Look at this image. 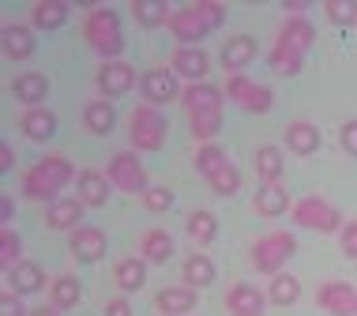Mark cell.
<instances>
[{"label":"cell","mask_w":357,"mask_h":316,"mask_svg":"<svg viewBox=\"0 0 357 316\" xmlns=\"http://www.w3.org/2000/svg\"><path fill=\"white\" fill-rule=\"evenodd\" d=\"M181 98H185V110L192 117V136L199 143H211L222 128V98L226 94L218 87H211V83H192Z\"/></svg>","instance_id":"cell-3"},{"label":"cell","mask_w":357,"mask_h":316,"mask_svg":"<svg viewBox=\"0 0 357 316\" xmlns=\"http://www.w3.org/2000/svg\"><path fill=\"white\" fill-rule=\"evenodd\" d=\"M215 260L204 253H196V256H188L185 260V286H192V290H199V286H211L215 283Z\"/></svg>","instance_id":"cell-33"},{"label":"cell","mask_w":357,"mask_h":316,"mask_svg":"<svg viewBox=\"0 0 357 316\" xmlns=\"http://www.w3.org/2000/svg\"><path fill=\"white\" fill-rule=\"evenodd\" d=\"M79 298H83V286H79V279L75 275H61V279H53V286H50V305L53 309H72V305H79Z\"/></svg>","instance_id":"cell-30"},{"label":"cell","mask_w":357,"mask_h":316,"mask_svg":"<svg viewBox=\"0 0 357 316\" xmlns=\"http://www.w3.org/2000/svg\"><path fill=\"white\" fill-rule=\"evenodd\" d=\"M75 188H79L83 207H102L105 200H109V177L98 174V170H83V174L75 177Z\"/></svg>","instance_id":"cell-23"},{"label":"cell","mask_w":357,"mask_h":316,"mask_svg":"<svg viewBox=\"0 0 357 316\" xmlns=\"http://www.w3.org/2000/svg\"><path fill=\"white\" fill-rule=\"evenodd\" d=\"M15 264H23V241L12 226H0V267L12 271Z\"/></svg>","instance_id":"cell-37"},{"label":"cell","mask_w":357,"mask_h":316,"mask_svg":"<svg viewBox=\"0 0 357 316\" xmlns=\"http://www.w3.org/2000/svg\"><path fill=\"white\" fill-rule=\"evenodd\" d=\"M166 132H169V121L162 117V110H154V105H136V113H132L128 121V140L136 151H158L162 143H166Z\"/></svg>","instance_id":"cell-7"},{"label":"cell","mask_w":357,"mask_h":316,"mask_svg":"<svg viewBox=\"0 0 357 316\" xmlns=\"http://www.w3.org/2000/svg\"><path fill=\"white\" fill-rule=\"evenodd\" d=\"M12 223V196H0V226Z\"/></svg>","instance_id":"cell-46"},{"label":"cell","mask_w":357,"mask_h":316,"mask_svg":"<svg viewBox=\"0 0 357 316\" xmlns=\"http://www.w3.org/2000/svg\"><path fill=\"white\" fill-rule=\"evenodd\" d=\"M256 211L264 218H278V215H286L289 211V193L282 185H259V193H256Z\"/></svg>","instance_id":"cell-27"},{"label":"cell","mask_w":357,"mask_h":316,"mask_svg":"<svg viewBox=\"0 0 357 316\" xmlns=\"http://www.w3.org/2000/svg\"><path fill=\"white\" fill-rule=\"evenodd\" d=\"M286 147L294 151V155H312V151H320V128H316L312 121H294L286 128Z\"/></svg>","instance_id":"cell-25"},{"label":"cell","mask_w":357,"mask_h":316,"mask_svg":"<svg viewBox=\"0 0 357 316\" xmlns=\"http://www.w3.org/2000/svg\"><path fill=\"white\" fill-rule=\"evenodd\" d=\"M339 140H342V151H350V155L357 158V121H346V124H342Z\"/></svg>","instance_id":"cell-43"},{"label":"cell","mask_w":357,"mask_h":316,"mask_svg":"<svg viewBox=\"0 0 357 316\" xmlns=\"http://www.w3.org/2000/svg\"><path fill=\"white\" fill-rule=\"evenodd\" d=\"M222 94H226V98L234 102L237 110H245V113H267V110L275 105L271 87H264V83L248 80V75H229L226 87H222Z\"/></svg>","instance_id":"cell-9"},{"label":"cell","mask_w":357,"mask_h":316,"mask_svg":"<svg viewBox=\"0 0 357 316\" xmlns=\"http://www.w3.org/2000/svg\"><path fill=\"white\" fill-rule=\"evenodd\" d=\"M143 207L154 211V215L169 211V207H173V188H166V185H151L147 193H143Z\"/></svg>","instance_id":"cell-40"},{"label":"cell","mask_w":357,"mask_h":316,"mask_svg":"<svg viewBox=\"0 0 357 316\" xmlns=\"http://www.w3.org/2000/svg\"><path fill=\"white\" fill-rule=\"evenodd\" d=\"M105 316H132V305L124 298H113L109 305H105Z\"/></svg>","instance_id":"cell-44"},{"label":"cell","mask_w":357,"mask_h":316,"mask_svg":"<svg viewBox=\"0 0 357 316\" xmlns=\"http://www.w3.org/2000/svg\"><path fill=\"white\" fill-rule=\"evenodd\" d=\"M0 316H31L23 309V298H19L15 290H8V286L0 290Z\"/></svg>","instance_id":"cell-41"},{"label":"cell","mask_w":357,"mask_h":316,"mask_svg":"<svg viewBox=\"0 0 357 316\" xmlns=\"http://www.w3.org/2000/svg\"><path fill=\"white\" fill-rule=\"evenodd\" d=\"M83 124L86 132H94V136H109L113 124H117V110H113L109 98H94L83 105Z\"/></svg>","instance_id":"cell-21"},{"label":"cell","mask_w":357,"mask_h":316,"mask_svg":"<svg viewBox=\"0 0 357 316\" xmlns=\"http://www.w3.org/2000/svg\"><path fill=\"white\" fill-rule=\"evenodd\" d=\"M139 253H143L147 264H166L173 256V237L166 234V230H147L143 241H139Z\"/></svg>","instance_id":"cell-29"},{"label":"cell","mask_w":357,"mask_h":316,"mask_svg":"<svg viewBox=\"0 0 357 316\" xmlns=\"http://www.w3.org/2000/svg\"><path fill=\"white\" fill-rule=\"evenodd\" d=\"M64 19H68V4H64V0H38L34 4V27L38 31H56V27H64Z\"/></svg>","instance_id":"cell-34"},{"label":"cell","mask_w":357,"mask_h":316,"mask_svg":"<svg viewBox=\"0 0 357 316\" xmlns=\"http://www.w3.org/2000/svg\"><path fill=\"white\" fill-rule=\"evenodd\" d=\"M79 218H83V200L79 196L53 200L50 211H45V226L50 230H79Z\"/></svg>","instance_id":"cell-19"},{"label":"cell","mask_w":357,"mask_h":316,"mask_svg":"<svg viewBox=\"0 0 357 316\" xmlns=\"http://www.w3.org/2000/svg\"><path fill=\"white\" fill-rule=\"evenodd\" d=\"M256 177H259V185H278L282 181V151L259 147L256 151Z\"/></svg>","instance_id":"cell-31"},{"label":"cell","mask_w":357,"mask_h":316,"mask_svg":"<svg viewBox=\"0 0 357 316\" xmlns=\"http://www.w3.org/2000/svg\"><path fill=\"white\" fill-rule=\"evenodd\" d=\"M83 38H86V45H91L98 57H105V61H121L124 31H121V15L113 12V8L94 4L91 12H86V19H83Z\"/></svg>","instance_id":"cell-4"},{"label":"cell","mask_w":357,"mask_h":316,"mask_svg":"<svg viewBox=\"0 0 357 316\" xmlns=\"http://www.w3.org/2000/svg\"><path fill=\"white\" fill-rule=\"evenodd\" d=\"M139 87H143V102L147 105H169L177 94H185L177 87V72H169V68H151V72H143V80H139Z\"/></svg>","instance_id":"cell-11"},{"label":"cell","mask_w":357,"mask_h":316,"mask_svg":"<svg viewBox=\"0 0 357 316\" xmlns=\"http://www.w3.org/2000/svg\"><path fill=\"white\" fill-rule=\"evenodd\" d=\"M294 253H297V237L289 230H271V234H264L252 245V267L267 275H278Z\"/></svg>","instance_id":"cell-6"},{"label":"cell","mask_w":357,"mask_h":316,"mask_svg":"<svg viewBox=\"0 0 357 316\" xmlns=\"http://www.w3.org/2000/svg\"><path fill=\"white\" fill-rule=\"evenodd\" d=\"M267 301L271 305H297L301 301V283H297V275L278 271L271 279V290H267Z\"/></svg>","instance_id":"cell-35"},{"label":"cell","mask_w":357,"mask_h":316,"mask_svg":"<svg viewBox=\"0 0 357 316\" xmlns=\"http://www.w3.org/2000/svg\"><path fill=\"white\" fill-rule=\"evenodd\" d=\"M19 128H23L26 140L34 143H45L56 132V113L45 110V105H34V110H23V117H19Z\"/></svg>","instance_id":"cell-18"},{"label":"cell","mask_w":357,"mask_h":316,"mask_svg":"<svg viewBox=\"0 0 357 316\" xmlns=\"http://www.w3.org/2000/svg\"><path fill=\"white\" fill-rule=\"evenodd\" d=\"M316 305L331 316H357V286L339 283V279L324 283L320 290H316Z\"/></svg>","instance_id":"cell-12"},{"label":"cell","mask_w":357,"mask_h":316,"mask_svg":"<svg viewBox=\"0 0 357 316\" xmlns=\"http://www.w3.org/2000/svg\"><path fill=\"white\" fill-rule=\"evenodd\" d=\"M31 316H61V309H53V305H38V309H31Z\"/></svg>","instance_id":"cell-47"},{"label":"cell","mask_w":357,"mask_h":316,"mask_svg":"<svg viewBox=\"0 0 357 316\" xmlns=\"http://www.w3.org/2000/svg\"><path fill=\"white\" fill-rule=\"evenodd\" d=\"M105 177H109L113 188H121V193H147V170H143V162L136 151H117V155L109 158V166H105Z\"/></svg>","instance_id":"cell-10"},{"label":"cell","mask_w":357,"mask_h":316,"mask_svg":"<svg viewBox=\"0 0 357 316\" xmlns=\"http://www.w3.org/2000/svg\"><path fill=\"white\" fill-rule=\"evenodd\" d=\"M12 94L26 105V110H34V105H42L45 94H50V80H45L42 72H23V75H15Z\"/></svg>","instance_id":"cell-20"},{"label":"cell","mask_w":357,"mask_h":316,"mask_svg":"<svg viewBox=\"0 0 357 316\" xmlns=\"http://www.w3.org/2000/svg\"><path fill=\"white\" fill-rule=\"evenodd\" d=\"M75 174H72V162L64 155H45L38 166H31L23 174V196L26 200H56L61 188L68 185Z\"/></svg>","instance_id":"cell-5"},{"label":"cell","mask_w":357,"mask_h":316,"mask_svg":"<svg viewBox=\"0 0 357 316\" xmlns=\"http://www.w3.org/2000/svg\"><path fill=\"white\" fill-rule=\"evenodd\" d=\"M0 38H4V57H12V61H26L34 53V34L19 23H8Z\"/></svg>","instance_id":"cell-28"},{"label":"cell","mask_w":357,"mask_h":316,"mask_svg":"<svg viewBox=\"0 0 357 316\" xmlns=\"http://www.w3.org/2000/svg\"><path fill=\"white\" fill-rule=\"evenodd\" d=\"M294 223L297 226H305V230H316V234H335V230H342V215L335 211L331 204H327L324 196H305V200H297L294 204Z\"/></svg>","instance_id":"cell-8"},{"label":"cell","mask_w":357,"mask_h":316,"mask_svg":"<svg viewBox=\"0 0 357 316\" xmlns=\"http://www.w3.org/2000/svg\"><path fill=\"white\" fill-rule=\"evenodd\" d=\"M113 279H117V286L124 294L143 290V283H147V260H139V256H124V260H117V267H113Z\"/></svg>","instance_id":"cell-24"},{"label":"cell","mask_w":357,"mask_h":316,"mask_svg":"<svg viewBox=\"0 0 357 316\" xmlns=\"http://www.w3.org/2000/svg\"><path fill=\"white\" fill-rule=\"evenodd\" d=\"M207 185L215 188L218 196H234L237 188H241V174H237V166H234V162H226V166H218L215 174L207 177Z\"/></svg>","instance_id":"cell-38"},{"label":"cell","mask_w":357,"mask_h":316,"mask_svg":"<svg viewBox=\"0 0 357 316\" xmlns=\"http://www.w3.org/2000/svg\"><path fill=\"white\" fill-rule=\"evenodd\" d=\"M324 12L335 27H354L357 23V0H327Z\"/></svg>","instance_id":"cell-39"},{"label":"cell","mask_w":357,"mask_h":316,"mask_svg":"<svg viewBox=\"0 0 357 316\" xmlns=\"http://www.w3.org/2000/svg\"><path fill=\"white\" fill-rule=\"evenodd\" d=\"M316 42V31L305 15H289L282 27H278L271 50H267V64H271L275 75H297L305 64L308 45Z\"/></svg>","instance_id":"cell-1"},{"label":"cell","mask_w":357,"mask_h":316,"mask_svg":"<svg viewBox=\"0 0 357 316\" xmlns=\"http://www.w3.org/2000/svg\"><path fill=\"white\" fill-rule=\"evenodd\" d=\"M136 87V72H132V64L124 61H105L98 68V91L105 98H121V94H128Z\"/></svg>","instance_id":"cell-13"},{"label":"cell","mask_w":357,"mask_h":316,"mask_svg":"<svg viewBox=\"0 0 357 316\" xmlns=\"http://www.w3.org/2000/svg\"><path fill=\"white\" fill-rule=\"evenodd\" d=\"M158 309L166 316H185L196 309V290L192 286H166V290L158 294Z\"/></svg>","instance_id":"cell-26"},{"label":"cell","mask_w":357,"mask_h":316,"mask_svg":"<svg viewBox=\"0 0 357 316\" xmlns=\"http://www.w3.org/2000/svg\"><path fill=\"white\" fill-rule=\"evenodd\" d=\"M226 305H229V316H264V294L248 283H237L226 294Z\"/></svg>","instance_id":"cell-22"},{"label":"cell","mask_w":357,"mask_h":316,"mask_svg":"<svg viewBox=\"0 0 357 316\" xmlns=\"http://www.w3.org/2000/svg\"><path fill=\"white\" fill-rule=\"evenodd\" d=\"M4 286L15 290L19 298H23V294H38L45 286V271L34 260H23V264H15L12 271H4Z\"/></svg>","instance_id":"cell-17"},{"label":"cell","mask_w":357,"mask_h":316,"mask_svg":"<svg viewBox=\"0 0 357 316\" xmlns=\"http://www.w3.org/2000/svg\"><path fill=\"white\" fill-rule=\"evenodd\" d=\"M185 226H188V237H192V241H199V245H211L218 237V223H215L211 211H192Z\"/></svg>","instance_id":"cell-36"},{"label":"cell","mask_w":357,"mask_h":316,"mask_svg":"<svg viewBox=\"0 0 357 316\" xmlns=\"http://www.w3.org/2000/svg\"><path fill=\"white\" fill-rule=\"evenodd\" d=\"M222 19H226V8L218 4V0H192V4L177 8V12L169 15V31L177 38L181 45H196L204 42L211 31H218Z\"/></svg>","instance_id":"cell-2"},{"label":"cell","mask_w":357,"mask_h":316,"mask_svg":"<svg viewBox=\"0 0 357 316\" xmlns=\"http://www.w3.org/2000/svg\"><path fill=\"white\" fill-rule=\"evenodd\" d=\"M342 253L350 256V260H357V223L342 226Z\"/></svg>","instance_id":"cell-42"},{"label":"cell","mask_w":357,"mask_h":316,"mask_svg":"<svg viewBox=\"0 0 357 316\" xmlns=\"http://www.w3.org/2000/svg\"><path fill=\"white\" fill-rule=\"evenodd\" d=\"M105 248H109V241H105V230H98V226L72 230V256L79 264H98L102 256H105Z\"/></svg>","instance_id":"cell-14"},{"label":"cell","mask_w":357,"mask_h":316,"mask_svg":"<svg viewBox=\"0 0 357 316\" xmlns=\"http://www.w3.org/2000/svg\"><path fill=\"white\" fill-rule=\"evenodd\" d=\"M132 15L139 27H166L173 12L166 0H132Z\"/></svg>","instance_id":"cell-32"},{"label":"cell","mask_w":357,"mask_h":316,"mask_svg":"<svg viewBox=\"0 0 357 316\" xmlns=\"http://www.w3.org/2000/svg\"><path fill=\"white\" fill-rule=\"evenodd\" d=\"M256 38L252 34H234L226 38V45H222V68H226L229 75H241L248 68V64L256 61Z\"/></svg>","instance_id":"cell-15"},{"label":"cell","mask_w":357,"mask_h":316,"mask_svg":"<svg viewBox=\"0 0 357 316\" xmlns=\"http://www.w3.org/2000/svg\"><path fill=\"white\" fill-rule=\"evenodd\" d=\"M12 162H15L12 147H8V143H0V174H8V170H12Z\"/></svg>","instance_id":"cell-45"},{"label":"cell","mask_w":357,"mask_h":316,"mask_svg":"<svg viewBox=\"0 0 357 316\" xmlns=\"http://www.w3.org/2000/svg\"><path fill=\"white\" fill-rule=\"evenodd\" d=\"M173 72L185 75L192 83H207V72H211V57L199 50V45H181L173 53Z\"/></svg>","instance_id":"cell-16"}]
</instances>
